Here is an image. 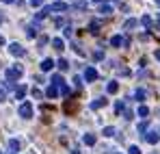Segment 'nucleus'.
<instances>
[{"label":"nucleus","mask_w":160,"mask_h":154,"mask_svg":"<svg viewBox=\"0 0 160 154\" xmlns=\"http://www.w3.org/2000/svg\"><path fill=\"white\" fill-rule=\"evenodd\" d=\"M24 74V70L20 67V65H13V67H9L7 70V80H11V82H15V80H20Z\"/></svg>","instance_id":"nucleus-1"},{"label":"nucleus","mask_w":160,"mask_h":154,"mask_svg":"<svg viewBox=\"0 0 160 154\" xmlns=\"http://www.w3.org/2000/svg\"><path fill=\"white\" fill-rule=\"evenodd\" d=\"M20 117H24V119H30V117H32V104L30 102L20 104Z\"/></svg>","instance_id":"nucleus-2"},{"label":"nucleus","mask_w":160,"mask_h":154,"mask_svg":"<svg viewBox=\"0 0 160 154\" xmlns=\"http://www.w3.org/2000/svg\"><path fill=\"white\" fill-rule=\"evenodd\" d=\"M48 11H50V13H61V11H69V4H67V2H52V4H48Z\"/></svg>","instance_id":"nucleus-3"},{"label":"nucleus","mask_w":160,"mask_h":154,"mask_svg":"<svg viewBox=\"0 0 160 154\" xmlns=\"http://www.w3.org/2000/svg\"><path fill=\"white\" fill-rule=\"evenodd\" d=\"M9 52H11V54H13V56H24V54H26V50H24V48H22V46H20V44H18V41H15V44H11V46H9Z\"/></svg>","instance_id":"nucleus-4"},{"label":"nucleus","mask_w":160,"mask_h":154,"mask_svg":"<svg viewBox=\"0 0 160 154\" xmlns=\"http://www.w3.org/2000/svg\"><path fill=\"white\" fill-rule=\"evenodd\" d=\"M145 141L152 143V146H156V143L160 141V135L156 132V130H149V132H145Z\"/></svg>","instance_id":"nucleus-5"},{"label":"nucleus","mask_w":160,"mask_h":154,"mask_svg":"<svg viewBox=\"0 0 160 154\" xmlns=\"http://www.w3.org/2000/svg\"><path fill=\"white\" fill-rule=\"evenodd\" d=\"M84 80H87V82L98 80V72H95V67H87V70H84Z\"/></svg>","instance_id":"nucleus-6"},{"label":"nucleus","mask_w":160,"mask_h":154,"mask_svg":"<svg viewBox=\"0 0 160 154\" xmlns=\"http://www.w3.org/2000/svg\"><path fill=\"white\" fill-rule=\"evenodd\" d=\"M7 148H9L7 154H18L20 152V141H18V139H9V146H7Z\"/></svg>","instance_id":"nucleus-7"},{"label":"nucleus","mask_w":160,"mask_h":154,"mask_svg":"<svg viewBox=\"0 0 160 154\" xmlns=\"http://www.w3.org/2000/svg\"><path fill=\"white\" fill-rule=\"evenodd\" d=\"M52 67H54V61H52V59H43V61H41V72H50Z\"/></svg>","instance_id":"nucleus-8"},{"label":"nucleus","mask_w":160,"mask_h":154,"mask_svg":"<svg viewBox=\"0 0 160 154\" xmlns=\"http://www.w3.org/2000/svg\"><path fill=\"white\" fill-rule=\"evenodd\" d=\"M82 141H84V146H95V135H91V132H87L84 137H82Z\"/></svg>","instance_id":"nucleus-9"},{"label":"nucleus","mask_w":160,"mask_h":154,"mask_svg":"<svg viewBox=\"0 0 160 154\" xmlns=\"http://www.w3.org/2000/svg\"><path fill=\"white\" fill-rule=\"evenodd\" d=\"M106 98H98V100H93V102H91V109H95V111H98V109H102V106H106Z\"/></svg>","instance_id":"nucleus-10"},{"label":"nucleus","mask_w":160,"mask_h":154,"mask_svg":"<svg viewBox=\"0 0 160 154\" xmlns=\"http://www.w3.org/2000/svg\"><path fill=\"white\" fill-rule=\"evenodd\" d=\"M106 91L110 93V96H112V93H117V91H119V82H117V80H110V82H108V87H106Z\"/></svg>","instance_id":"nucleus-11"},{"label":"nucleus","mask_w":160,"mask_h":154,"mask_svg":"<svg viewBox=\"0 0 160 154\" xmlns=\"http://www.w3.org/2000/svg\"><path fill=\"white\" fill-rule=\"evenodd\" d=\"M65 80H63V76L61 74H52V78H50V85H54V87H61Z\"/></svg>","instance_id":"nucleus-12"},{"label":"nucleus","mask_w":160,"mask_h":154,"mask_svg":"<svg viewBox=\"0 0 160 154\" xmlns=\"http://www.w3.org/2000/svg\"><path fill=\"white\" fill-rule=\"evenodd\" d=\"M52 46H54V50H56V52L65 50V44H63V39H58V37H54V39H52Z\"/></svg>","instance_id":"nucleus-13"},{"label":"nucleus","mask_w":160,"mask_h":154,"mask_svg":"<svg viewBox=\"0 0 160 154\" xmlns=\"http://www.w3.org/2000/svg\"><path fill=\"white\" fill-rule=\"evenodd\" d=\"M63 109H65V111H67V113H76V109H78V104H76V100H72V102H69V100H67V102H65V106H63Z\"/></svg>","instance_id":"nucleus-14"},{"label":"nucleus","mask_w":160,"mask_h":154,"mask_svg":"<svg viewBox=\"0 0 160 154\" xmlns=\"http://www.w3.org/2000/svg\"><path fill=\"white\" fill-rule=\"evenodd\" d=\"M54 65H56L58 70H63V72H65V70H69V61H67V59H58Z\"/></svg>","instance_id":"nucleus-15"},{"label":"nucleus","mask_w":160,"mask_h":154,"mask_svg":"<svg viewBox=\"0 0 160 154\" xmlns=\"http://www.w3.org/2000/svg\"><path fill=\"white\" fill-rule=\"evenodd\" d=\"M37 33H39V26H37V24H30V26H26V35L30 37V39H32V37H35Z\"/></svg>","instance_id":"nucleus-16"},{"label":"nucleus","mask_w":160,"mask_h":154,"mask_svg":"<svg viewBox=\"0 0 160 154\" xmlns=\"http://www.w3.org/2000/svg\"><path fill=\"white\" fill-rule=\"evenodd\" d=\"M46 96H48L50 100H54V98L58 96V87H54V85H50V87H48V91H46Z\"/></svg>","instance_id":"nucleus-17"},{"label":"nucleus","mask_w":160,"mask_h":154,"mask_svg":"<svg viewBox=\"0 0 160 154\" xmlns=\"http://www.w3.org/2000/svg\"><path fill=\"white\" fill-rule=\"evenodd\" d=\"M138 26V20H134V18H130V20H126V24H123V28L126 30H132V28H136Z\"/></svg>","instance_id":"nucleus-18"},{"label":"nucleus","mask_w":160,"mask_h":154,"mask_svg":"<svg viewBox=\"0 0 160 154\" xmlns=\"http://www.w3.org/2000/svg\"><path fill=\"white\" fill-rule=\"evenodd\" d=\"M141 24L145 26V28H154V20H152L149 15H143V18H141Z\"/></svg>","instance_id":"nucleus-19"},{"label":"nucleus","mask_w":160,"mask_h":154,"mask_svg":"<svg viewBox=\"0 0 160 154\" xmlns=\"http://www.w3.org/2000/svg\"><path fill=\"white\" fill-rule=\"evenodd\" d=\"M24 93H26V87H24V85H18V87H15V98H18V100H22V98H24Z\"/></svg>","instance_id":"nucleus-20"},{"label":"nucleus","mask_w":160,"mask_h":154,"mask_svg":"<svg viewBox=\"0 0 160 154\" xmlns=\"http://www.w3.org/2000/svg\"><path fill=\"white\" fill-rule=\"evenodd\" d=\"M89 30H91L93 35H98V33H100V22H98V20H93V22L89 24Z\"/></svg>","instance_id":"nucleus-21"},{"label":"nucleus","mask_w":160,"mask_h":154,"mask_svg":"<svg viewBox=\"0 0 160 154\" xmlns=\"http://www.w3.org/2000/svg\"><path fill=\"white\" fill-rule=\"evenodd\" d=\"M100 13H102V15H110V13H112V7H110V4H102V7H100Z\"/></svg>","instance_id":"nucleus-22"},{"label":"nucleus","mask_w":160,"mask_h":154,"mask_svg":"<svg viewBox=\"0 0 160 154\" xmlns=\"http://www.w3.org/2000/svg\"><path fill=\"white\" fill-rule=\"evenodd\" d=\"M115 132H117V130H115V126H106L102 135H104V137H115Z\"/></svg>","instance_id":"nucleus-23"},{"label":"nucleus","mask_w":160,"mask_h":154,"mask_svg":"<svg viewBox=\"0 0 160 154\" xmlns=\"http://www.w3.org/2000/svg\"><path fill=\"white\" fill-rule=\"evenodd\" d=\"M134 98H136L138 102H143V100H145V91H143V89H136V91H134Z\"/></svg>","instance_id":"nucleus-24"},{"label":"nucleus","mask_w":160,"mask_h":154,"mask_svg":"<svg viewBox=\"0 0 160 154\" xmlns=\"http://www.w3.org/2000/svg\"><path fill=\"white\" fill-rule=\"evenodd\" d=\"M138 115H141V117H147V115H149V109H147L145 104H141V106H138Z\"/></svg>","instance_id":"nucleus-25"},{"label":"nucleus","mask_w":160,"mask_h":154,"mask_svg":"<svg viewBox=\"0 0 160 154\" xmlns=\"http://www.w3.org/2000/svg\"><path fill=\"white\" fill-rule=\"evenodd\" d=\"M30 93H32V98H35V100H41V98H43V93H41L37 87H32V91H30Z\"/></svg>","instance_id":"nucleus-26"},{"label":"nucleus","mask_w":160,"mask_h":154,"mask_svg":"<svg viewBox=\"0 0 160 154\" xmlns=\"http://www.w3.org/2000/svg\"><path fill=\"white\" fill-rule=\"evenodd\" d=\"M110 46H115V48H117V46H121V37H119V35H115V37L110 39Z\"/></svg>","instance_id":"nucleus-27"},{"label":"nucleus","mask_w":160,"mask_h":154,"mask_svg":"<svg viewBox=\"0 0 160 154\" xmlns=\"http://www.w3.org/2000/svg\"><path fill=\"white\" fill-rule=\"evenodd\" d=\"M147 128H149V124H147V122H141V124H138V132H141V135H143V132H147Z\"/></svg>","instance_id":"nucleus-28"},{"label":"nucleus","mask_w":160,"mask_h":154,"mask_svg":"<svg viewBox=\"0 0 160 154\" xmlns=\"http://www.w3.org/2000/svg\"><path fill=\"white\" fill-rule=\"evenodd\" d=\"M61 93H63V96H67V98H69V93H72V91H69V87H67L65 82L61 85Z\"/></svg>","instance_id":"nucleus-29"},{"label":"nucleus","mask_w":160,"mask_h":154,"mask_svg":"<svg viewBox=\"0 0 160 154\" xmlns=\"http://www.w3.org/2000/svg\"><path fill=\"white\" fill-rule=\"evenodd\" d=\"M46 44H48V37H46V35H43V37H39V41H37V46H39V48H43Z\"/></svg>","instance_id":"nucleus-30"},{"label":"nucleus","mask_w":160,"mask_h":154,"mask_svg":"<svg viewBox=\"0 0 160 154\" xmlns=\"http://www.w3.org/2000/svg\"><path fill=\"white\" fill-rule=\"evenodd\" d=\"M123 117H126V119H132V117H134V113L130 111V109H123Z\"/></svg>","instance_id":"nucleus-31"},{"label":"nucleus","mask_w":160,"mask_h":154,"mask_svg":"<svg viewBox=\"0 0 160 154\" xmlns=\"http://www.w3.org/2000/svg\"><path fill=\"white\" fill-rule=\"evenodd\" d=\"M74 7H76V9H84V7H87V2H84V0H76V2H74Z\"/></svg>","instance_id":"nucleus-32"},{"label":"nucleus","mask_w":160,"mask_h":154,"mask_svg":"<svg viewBox=\"0 0 160 154\" xmlns=\"http://www.w3.org/2000/svg\"><path fill=\"white\" fill-rule=\"evenodd\" d=\"M72 30H74V28L67 24V26H65V30H63V35H65V37H72Z\"/></svg>","instance_id":"nucleus-33"},{"label":"nucleus","mask_w":160,"mask_h":154,"mask_svg":"<svg viewBox=\"0 0 160 154\" xmlns=\"http://www.w3.org/2000/svg\"><path fill=\"white\" fill-rule=\"evenodd\" d=\"M128 152H130V154H141V148H138V146H130Z\"/></svg>","instance_id":"nucleus-34"},{"label":"nucleus","mask_w":160,"mask_h":154,"mask_svg":"<svg viewBox=\"0 0 160 154\" xmlns=\"http://www.w3.org/2000/svg\"><path fill=\"white\" fill-rule=\"evenodd\" d=\"M123 109H126V104H123V102H117V106H115V113H121Z\"/></svg>","instance_id":"nucleus-35"},{"label":"nucleus","mask_w":160,"mask_h":154,"mask_svg":"<svg viewBox=\"0 0 160 154\" xmlns=\"http://www.w3.org/2000/svg\"><path fill=\"white\" fill-rule=\"evenodd\" d=\"M93 59H95V61H102V59H104V54H102V50H98V52H95V54H93Z\"/></svg>","instance_id":"nucleus-36"},{"label":"nucleus","mask_w":160,"mask_h":154,"mask_svg":"<svg viewBox=\"0 0 160 154\" xmlns=\"http://www.w3.org/2000/svg\"><path fill=\"white\" fill-rule=\"evenodd\" d=\"M119 74H121V76H130V70H128V67H121Z\"/></svg>","instance_id":"nucleus-37"},{"label":"nucleus","mask_w":160,"mask_h":154,"mask_svg":"<svg viewBox=\"0 0 160 154\" xmlns=\"http://www.w3.org/2000/svg\"><path fill=\"white\" fill-rule=\"evenodd\" d=\"M30 4H32V7H41V4H43V0H30Z\"/></svg>","instance_id":"nucleus-38"},{"label":"nucleus","mask_w":160,"mask_h":154,"mask_svg":"<svg viewBox=\"0 0 160 154\" xmlns=\"http://www.w3.org/2000/svg\"><path fill=\"white\" fill-rule=\"evenodd\" d=\"M74 82H76V87H78V89L82 87V78H80V76H76V78H74Z\"/></svg>","instance_id":"nucleus-39"},{"label":"nucleus","mask_w":160,"mask_h":154,"mask_svg":"<svg viewBox=\"0 0 160 154\" xmlns=\"http://www.w3.org/2000/svg\"><path fill=\"white\" fill-rule=\"evenodd\" d=\"M4 98H7V91H4V89H2V87H0V102H2V100H4Z\"/></svg>","instance_id":"nucleus-40"},{"label":"nucleus","mask_w":160,"mask_h":154,"mask_svg":"<svg viewBox=\"0 0 160 154\" xmlns=\"http://www.w3.org/2000/svg\"><path fill=\"white\" fill-rule=\"evenodd\" d=\"M2 2H7V4H13V2L15 4H22V0H2Z\"/></svg>","instance_id":"nucleus-41"},{"label":"nucleus","mask_w":160,"mask_h":154,"mask_svg":"<svg viewBox=\"0 0 160 154\" xmlns=\"http://www.w3.org/2000/svg\"><path fill=\"white\" fill-rule=\"evenodd\" d=\"M156 59H158V61H160V50H156Z\"/></svg>","instance_id":"nucleus-42"},{"label":"nucleus","mask_w":160,"mask_h":154,"mask_svg":"<svg viewBox=\"0 0 160 154\" xmlns=\"http://www.w3.org/2000/svg\"><path fill=\"white\" fill-rule=\"evenodd\" d=\"M2 22H4V15H2V13H0V24H2Z\"/></svg>","instance_id":"nucleus-43"},{"label":"nucleus","mask_w":160,"mask_h":154,"mask_svg":"<svg viewBox=\"0 0 160 154\" xmlns=\"http://www.w3.org/2000/svg\"><path fill=\"white\" fill-rule=\"evenodd\" d=\"M0 46H4V37H0Z\"/></svg>","instance_id":"nucleus-44"},{"label":"nucleus","mask_w":160,"mask_h":154,"mask_svg":"<svg viewBox=\"0 0 160 154\" xmlns=\"http://www.w3.org/2000/svg\"><path fill=\"white\" fill-rule=\"evenodd\" d=\"M156 4H158V7H160V0H156Z\"/></svg>","instance_id":"nucleus-45"},{"label":"nucleus","mask_w":160,"mask_h":154,"mask_svg":"<svg viewBox=\"0 0 160 154\" xmlns=\"http://www.w3.org/2000/svg\"><path fill=\"white\" fill-rule=\"evenodd\" d=\"M95 2H100V0H95Z\"/></svg>","instance_id":"nucleus-46"},{"label":"nucleus","mask_w":160,"mask_h":154,"mask_svg":"<svg viewBox=\"0 0 160 154\" xmlns=\"http://www.w3.org/2000/svg\"><path fill=\"white\" fill-rule=\"evenodd\" d=\"M112 154H117V152H112Z\"/></svg>","instance_id":"nucleus-47"},{"label":"nucleus","mask_w":160,"mask_h":154,"mask_svg":"<svg viewBox=\"0 0 160 154\" xmlns=\"http://www.w3.org/2000/svg\"><path fill=\"white\" fill-rule=\"evenodd\" d=\"M158 18H160V15H158Z\"/></svg>","instance_id":"nucleus-48"},{"label":"nucleus","mask_w":160,"mask_h":154,"mask_svg":"<svg viewBox=\"0 0 160 154\" xmlns=\"http://www.w3.org/2000/svg\"><path fill=\"white\" fill-rule=\"evenodd\" d=\"M158 135H160V132H158Z\"/></svg>","instance_id":"nucleus-49"}]
</instances>
